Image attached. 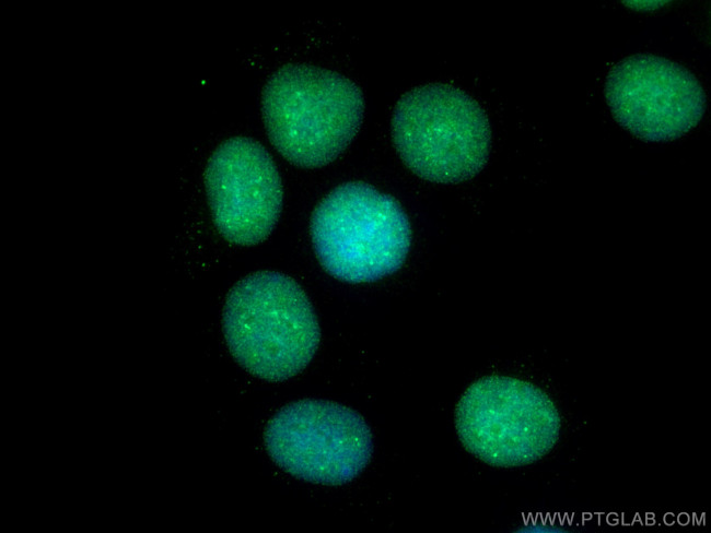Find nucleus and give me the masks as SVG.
<instances>
[{
  "mask_svg": "<svg viewBox=\"0 0 711 533\" xmlns=\"http://www.w3.org/2000/svg\"><path fill=\"white\" fill-rule=\"evenodd\" d=\"M222 328L236 362L252 375L273 382L300 374L320 340L307 295L292 277L276 271L248 274L230 289Z\"/></svg>",
  "mask_w": 711,
  "mask_h": 533,
  "instance_id": "obj_1",
  "label": "nucleus"
},
{
  "mask_svg": "<svg viewBox=\"0 0 711 533\" xmlns=\"http://www.w3.org/2000/svg\"><path fill=\"white\" fill-rule=\"evenodd\" d=\"M266 131L290 163L314 168L335 161L363 118L361 90L348 78L308 64H287L267 81L261 96Z\"/></svg>",
  "mask_w": 711,
  "mask_h": 533,
  "instance_id": "obj_2",
  "label": "nucleus"
},
{
  "mask_svg": "<svg viewBox=\"0 0 711 533\" xmlns=\"http://www.w3.org/2000/svg\"><path fill=\"white\" fill-rule=\"evenodd\" d=\"M310 229L322 266L349 283L374 282L394 273L411 242L400 204L361 181L331 190L315 208Z\"/></svg>",
  "mask_w": 711,
  "mask_h": 533,
  "instance_id": "obj_3",
  "label": "nucleus"
},
{
  "mask_svg": "<svg viewBox=\"0 0 711 533\" xmlns=\"http://www.w3.org/2000/svg\"><path fill=\"white\" fill-rule=\"evenodd\" d=\"M392 133L406 166L434 182L473 178L485 167L491 146L481 106L464 91L442 83L404 94L394 108Z\"/></svg>",
  "mask_w": 711,
  "mask_h": 533,
  "instance_id": "obj_4",
  "label": "nucleus"
},
{
  "mask_svg": "<svg viewBox=\"0 0 711 533\" xmlns=\"http://www.w3.org/2000/svg\"><path fill=\"white\" fill-rule=\"evenodd\" d=\"M455 426L463 446L500 467L525 465L544 457L559 437V414L534 384L504 376L474 382L462 395Z\"/></svg>",
  "mask_w": 711,
  "mask_h": 533,
  "instance_id": "obj_5",
  "label": "nucleus"
},
{
  "mask_svg": "<svg viewBox=\"0 0 711 533\" xmlns=\"http://www.w3.org/2000/svg\"><path fill=\"white\" fill-rule=\"evenodd\" d=\"M264 440L272 461L294 477L323 485H342L357 477L373 453L364 418L340 403L304 399L279 410L268 422Z\"/></svg>",
  "mask_w": 711,
  "mask_h": 533,
  "instance_id": "obj_6",
  "label": "nucleus"
},
{
  "mask_svg": "<svg viewBox=\"0 0 711 533\" xmlns=\"http://www.w3.org/2000/svg\"><path fill=\"white\" fill-rule=\"evenodd\" d=\"M613 116L645 141L677 139L693 129L704 112L699 81L684 67L653 55H637L616 64L605 83Z\"/></svg>",
  "mask_w": 711,
  "mask_h": 533,
  "instance_id": "obj_7",
  "label": "nucleus"
},
{
  "mask_svg": "<svg viewBox=\"0 0 711 533\" xmlns=\"http://www.w3.org/2000/svg\"><path fill=\"white\" fill-rule=\"evenodd\" d=\"M215 227L229 242L252 246L272 232L282 206L278 168L268 151L247 137L217 146L205 173Z\"/></svg>",
  "mask_w": 711,
  "mask_h": 533,
  "instance_id": "obj_8",
  "label": "nucleus"
},
{
  "mask_svg": "<svg viewBox=\"0 0 711 533\" xmlns=\"http://www.w3.org/2000/svg\"><path fill=\"white\" fill-rule=\"evenodd\" d=\"M622 3L632 10L653 11L668 3V1H623Z\"/></svg>",
  "mask_w": 711,
  "mask_h": 533,
  "instance_id": "obj_9",
  "label": "nucleus"
}]
</instances>
